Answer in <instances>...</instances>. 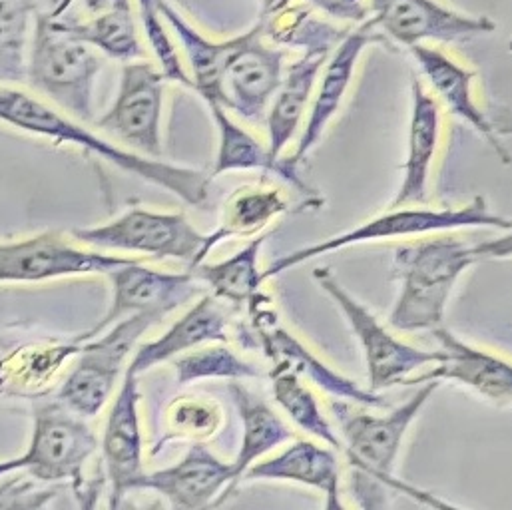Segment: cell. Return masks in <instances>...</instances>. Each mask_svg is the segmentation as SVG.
Instances as JSON below:
<instances>
[{"mask_svg": "<svg viewBox=\"0 0 512 510\" xmlns=\"http://www.w3.org/2000/svg\"><path fill=\"white\" fill-rule=\"evenodd\" d=\"M36 12L34 0H0V86L26 82Z\"/></svg>", "mask_w": 512, "mask_h": 510, "instance_id": "obj_32", "label": "cell"}, {"mask_svg": "<svg viewBox=\"0 0 512 510\" xmlns=\"http://www.w3.org/2000/svg\"><path fill=\"white\" fill-rule=\"evenodd\" d=\"M254 337L271 363H283L293 369L301 379L311 381L323 393L331 395L335 401H347L371 409H387V401L371 391L363 389L355 381L333 371L325 361H321L309 347H305L295 335H291L279 321L277 313L269 305V297L261 293L256 301L248 305Z\"/></svg>", "mask_w": 512, "mask_h": 510, "instance_id": "obj_15", "label": "cell"}, {"mask_svg": "<svg viewBox=\"0 0 512 510\" xmlns=\"http://www.w3.org/2000/svg\"><path fill=\"white\" fill-rule=\"evenodd\" d=\"M228 339V313L222 307V301L208 293L202 295L160 337L138 345L126 369L140 377L142 373L192 349L210 343H226Z\"/></svg>", "mask_w": 512, "mask_h": 510, "instance_id": "obj_22", "label": "cell"}, {"mask_svg": "<svg viewBox=\"0 0 512 510\" xmlns=\"http://www.w3.org/2000/svg\"><path fill=\"white\" fill-rule=\"evenodd\" d=\"M166 82V74L148 58L122 64L116 98L94 124L128 150L148 158H162Z\"/></svg>", "mask_w": 512, "mask_h": 510, "instance_id": "obj_11", "label": "cell"}, {"mask_svg": "<svg viewBox=\"0 0 512 510\" xmlns=\"http://www.w3.org/2000/svg\"><path fill=\"white\" fill-rule=\"evenodd\" d=\"M259 2H261V16L275 14L283 8H287L289 4H293V0H259Z\"/></svg>", "mask_w": 512, "mask_h": 510, "instance_id": "obj_39", "label": "cell"}, {"mask_svg": "<svg viewBox=\"0 0 512 510\" xmlns=\"http://www.w3.org/2000/svg\"><path fill=\"white\" fill-rule=\"evenodd\" d=\"M373 26L407 50L427 42H459L495 32L485 14H467L441 0H369Z\"/></svg>", "mask_w": 512, "mask_h": 510, "instance_id": "obj_13", "label": "cell"}, {"mask_svg": "<svg viewBox=\"0 0 512 510\" xmlns=\"http://www.w3.org/2000/svg\"><path fill=\"white\" fill-rule=\"evenodd\" d=\"M465 228H491V230H512V220L491 212L487 200L483 196H475L469 204L461 208H443V210H429V208H393L381 216H375L357 228L323 240L319 244L301 248L297 252L281 255L279 259L271 261L269 267L263 271V279L277 277L283 271H289L313 257L331 254L337 250H345L357 244L367 242H381L393 238H415L439 232H455Z\"/></svg>", "mask_w": 512, "mask_h": 510, "instance_id": "obj_5", "label": "cell"}, {"mask_svg": "<svg viewBox=\"0 0 512 510\" xmlns=\"http://www.w3.org/2000/svg\"><path fill=\"white\" fill-rule=\"evenodd\" d=\"M88 14H102L110 10H132V0H80Z\"/></svg>", "mask_w": 512, "mask_h": 510, "instance_id": "obj_38", "label": "cell"}, {"mask_svg": "<svg viewBox=\"0 0 512 510\" xmlns=\"http://www.w3.org/2000/svg\"><path fill=\"white\" fill-rule=\"evenodd\" d=\"M154 321V317L142 313L128 315L98 335L82 341L80 359L62 383L58 399L84 419L100 415L124 373L128 355H134L142 335L154 325Z\"/></svg>", "mask_w": 512, "mask_h": 510, "instance_id": "obj_9", "label": "cell"}, {"mask_svg": "<svg viewBox=\"0 0 512 510\" xmlns=\"http://www.w3.org/2000/svg\"><path fill=\"white\" fill-rule=\"evenodd\" d=\"M501 136H512V114H503L499 120H493Z\"/></svg>", "mask_w": 512, "mask_h": 510, "instance_id": "obj_40", "label": "cell"}, {"mask_svg": "<svg viewBox=\"0 0 512 510\" xmlns=\"http://www.w3.org/2000/svg\"><path fill=\"white\" fill-rule=\"evenodd\" d=\"M289 200L277 188L244 186L224 202L220 226L208 234L210 252L232 238H256L277 218L287 214Z\"/></svg>", "mask_w": 512, "mask_h": 510, "instance_id": "obj_29", "label": "cell"}, {"mask_svg": "<svg viewBox=\"0 0 512 510\" xmlns=\"http://www.w3.org/2000/svg\"><path fill=\"white\" fill-rule=\"evenodd\" d=\"M138 375L124 371V381L112 401L100 451L110 485V507L118 509L122 499L136 491V483L146 473L142 467V417H140Z\"/></svg>", "mask_w": 512, "mask_h": 510, "instance_id": "obj_17", "label": "cell"}, {"mask_svg": "<svg viewBox=\"0 0 512 510\" xmlns=\"http://www.w3.org/2000/svg\"><path fill=\"white\" fill-rule=\"evenodd\" d=\"M381 40H383V34L373 26L371 20L359 24V28L345 32V36L335 46V50L331 52V56L327 58L319 74V80L307 110L303 132L297 140L293 156H289L291 164L299 166L309 156V152L317 146L329 122L339 114V108L347 96V90L351 86L361 54L371 42H381Z\"/></svg>", "mask_w": 512, "mask_h": 510, "instance_id": "obj_18", "label": "cell"}, {"mask_svg": "<svg viewBox=\"0 0 512 510\" xmlns=\"http://www.w3.org/2000/svg\"><path fill=\"white\" fill-rule=\"evenodd\" d=\"M228 391L242 421V445L238 457L232 461L238 487L252 465L293 439V431L261 397L238 379L228 383Z\"/></svg>", "mask_w": 512, "mask_h": 510, "instance_id": "obj_27", "label": "cell"}, {"mask_svg": "<svg viewBox=\"0 0 512 510\" xmlns=\"http://www.w3.org/2000/svg\"><path fill=\"white\" fill-rule=\"evenodd\" d=\"M409 52L447 110L479 132L505 164H511V154L501 142V134L475 100L473 82L477 74L431 44H417Z\"/></svg>", "mask_w": 512, "mask_h": 510, "instance_id": "obj_21", "label": "cell"}, {"mask_svg": "<svg viewBox=\"0 0 512 510\" xmlns=\"http://www.w3.org/2000/svg\"><path fill=\"white\" fill-rule=\"evenodd\" d=\"M267 236L250 238V242L234 255L216 263H198L192 267L202 285H208L214 297L232 305H250L263 293V271L259 254Z\"/></svg>", "mask_w": 512, "mask_h": 510, "instance_id": "obj_30", "label": "cell"}, {"mask_svg": "<svg viewBox=\"0 0 512 510\" xmlns=\"http://www.w3.org/2000/svg\"><path fill=\"white\" fill-rule=\"evenodd\" d=\"M285 50L271 42L261 20L228 38L220 76V106L248 122H259L283 80Z\"/></svg>", "mask_w": 512, "mask_h": 510, "instance_id": "obj_10", "label": "cell"}, {"mask_svg": "<svg viewBox=\"0 0 512 510\" xmlns=\"http://www.w3.org/2000/svg\"><path fill=\"white\" fill-rule=\"evenodd\" d=\"M106 277L112 283L110 309L90 331H86L78 339V343L98 335L100 331L128 315L144 313L160 321L168 313L194 299L200 293L202 285L192 269L184 273L160 271L142 265L140 259L134 257L128 263L112 269Z\"/></svg>", "mask_w": 512, "mask_h": 510, "instance_id": "obj_14", "label": "cell"}, {"mask_svg": "<svg viewBox=\"0 0 512 510\" xmlns=\"http://www.w3.org/2000/svg\"><path fill=\"white\" fill-rule=\"evenodd\" d=\"M158 8L184 50L192 90L198 92L206 104H220V76L228 40L220 42L208 38L172 4V0H158Z\"/></svg>", "mask_w": 512, "mask_h": 510, "instance_id": "obj_28", "label": "cell"}, {"mask_svg": "<svg viewBox=\"0 0 512 510\" xmlns=\"http://www.w3.org/2000/svg\"><path fill=\"white\" fill-rule=\"evenodd\" d=\"M210 116L218 130V154L212 168V180L228 174V172H252L261 170L279 176L289 186L299 190L303 196L313 198V190L301 180L295 164L285 160H273L267 146H263L256 136H252L246 128L236 124L228 110L220 104H208Z\"/></svg>", "mask_w": 512, "mask_h": 510, "instance_id": "obj_25", "label": "cell"}, {"mask_svg": "<svg viewBox=\"0 0 512 510\" xmlns=\"http://www.w3.org/2000/svg\"><path fill=\"white\" fill-rule=\"evenodd\" d=\"M100 441L86 419L60 399L36 401L32 437L20 459V471L40 483H70L74 493L88 495L86 467L98 453Z\"/></svg>", "mask_w": 512, "mask_h": 510, "instance_id": "obj_6", "label": "cell"}, {"mask_svg": "<svg viewBox=\"0 0 512 510\" xmlns=\"http://www.w3.org/2000/svg\"><path fill=\"white\" fill-rule=\"evenodd\" d=\"M20 471V459H8V461H0V479L2 477H8L12 473H18Z\"/></svg>", "mask_w": 512, "mask_h": 510, "instance_id": "obj_41", "label": "cell"}, {"mask_svg": "<svg viewBox=\"0 0 512 510\" xmlns=\"http://www.w3.org/2000/svg\"><path fill=\"white\" fill-rule=\"evenodd\" d=\"M132 257L76 246L58 232L0 244V283H42L76 275H108Z\"/></svg>", "mask_w": 512, "mask_h": 510, "instance_id": "obj_12", "label": "cell"}, {"mask_svg": "<svg viewBox=\"0 0 512 510\" xmlns=\"http://www.w3.org/2000/svg\"><path fill=\"white\" fill-rule=\"evenodd\" d=\"M337 44L323 42L305 46L303 54L285 68L283 80L265 114L267 150L273 160H281L283 150L297 134L309 110L319 74Z\"/></svg>", "mask_w": 512, "mask_h": 510, "instance_id": "obj_20", "label": "cell"}, {"mask_svg": "<svg viewBox=\"0 0 512 510\" xmlns=\"http://www.w3.org/2000/svg\"><path fill=\"white\" fill-rule=\"evenodd\" d=\"M136 4H138L142 32H144L150 48L154 50L160 70L166 74L168 82H176V84H182L184 88L192 90L190 72L172 40L166 20L160 14L158 0H136Z\"/></svg>", "mask_w": 512, "mask_h": 510, "instance_id": "obj_34", "label": "cell"}, {"mask_svg": "<svg viewBox=\"0 0 512 510\" xmlns=\"http://www.w3.org/2000/svg\"><path fill=\"white\" fill-rule=\"evenodd\" d=\"M70 6L72 0H56L50 12L72 36L90 44L102 56L118 60L122 64L146 58L134 8L110 10L102 14H90L88 18H76L70 12Z\"/></svg>", "mask_w": 512, "mask_h": 510, "instance_id": "obj_26", "label": "cell"}, {"mask_svg": "<svg viewBox=\"0 0 512 510\" xmlns=\"http://www.w3.org/2000/svg\"><path fill=\"white\" fill-rule=\"evenodd\" d=\"M439 387L441 381H425L407 403L385 415L357 413L347 401H335L331 405L341 429V453L351 467L353 495L363 509L385 507L387 493H403L419 503L435 507L443 505L395 477V463L407 431Z\"/></svg>", "mask_w": 512, "mask_h": 510, "instance_id": "obj_2", "label": "cell"}, {"mask_svg": "<svg viewBox=\"0 0 512 510\" xmlns=\"http://www.w3.org/2000/svg\"><path fill=\"white\" fill-rule=\"evenodd\" d=\"M509 52H512V40L509 42Z\"/></svg>", "mask_w": 512, "mask_h": 510, "instance_id": "obj_42", "label": "cell"}, {"mask_svg": "<svg viewBox=\"0 0 512 510\" xmlns=\"http://www.w3.org/2000/svg\"><path fill=\"white\" fill-rule=\"evenodd\" d=\"M244 481L295 483L319 491L329 510H343L341 471L335 453L313 441H293L281 453L261 459L248 469Z\"/></svg>", "mask_w": 512, "mask_h": 510, "instance_id": "obj_23", "label": "cell"}, {"mask_svg": "<svg viewBox=\"0 0 512 510\" xmlns=\"http://www.w3.org/2000/svg\"><path fill=\"white\" fill-rule=\"evenodd\" d=\"M475 261L473 248L451 236L397 248L393 267L399 295L389 323L407 333L441 327L459 277Z\"/></svg>", "mask_w": 512, "mask_h": 510, "instance_id": "obj_3", "label": "cell"}, {"mask_svg": "<svg viewBox=\"0 0 512 510\" xmlns=\"http://www.w3.org/2000/svg\"><path fill=\"white\" fill-rule=\"evenodd\" d=\"M178 385H190L204 379H228V381H244L257 379L261 373L256 365L248 363L232 349L210 343L198 349H192L174 361Z\"/></svg>", "mask_w": 512, "mask_h": 510, "instance_id": "obj_33", "label": "cell"}, {"mask_svg": "<svg viewBox=\"0 0 512 510\" xmlns=\"http://www.w3.org/2000/svg\"><path fill=\"white\" fill-rule=\"evenodd\" d=\"M0 124L46 138L54 144H68L86 154H94L120 172L158 186L190 206H204L208 202L212 176H206L202 170L162 162L160 158H148L128 148H120L68 118L64 112H58L14 86H0Z\"/></svg>", "mask_w": 512, "mask_h": 510, "instance_id": "obj_1", "label": "cell"}, {"mask_svg": "<svg viewBox=\"0 0 512 510\" xmlns=\"http://www.w3.org/2000/svg\"><path fill=\"white\" fill-rule=\"evenodd\" d=\"M136 491H152L174 509H206L224 503L236 491L234 463L222 461L204 443H194L176 465L144 473Z\"/></svg>", "mask_w": 512, "mask_h": 510, "instance_id": "obj_16", "label": "cell"}, {"mask_svg": "<svg viewBox=\"0 0 512 510\" xmlns=\"http://www.w3.org/2000/svg\"><path fill=\"white\" fill-rule=\"evenodd\" d=\"M104 56L72 36L56 16L36 12L26 82L66 114L94 122V86Z\"/></svg>", "mask_w": 512, "mask_h": 510, "instance_id": "obj_4", "label": "cell"}, {"mask_svg": "<svg viewBox=\"0 0 512 510\" xmlns=\"http://www.w3.org/2000/svg\"><path fill=\"white\" fill-rule=\"evenodd\" d=\"M473 255L475 259H509L512 257V230L497 240L473 246Z\"/></svg>", "mask_w": 512, "mask_h": 510, "instance_id": "obj_37", "label": "cell"}, {"mask_svg": "<svg viewBox=\"0 0 512 510\" xmlns=\"http://www.w3.org/2000/svg\"><path fill=\"white\" fill-rule=\"evenodd\" d=\"M271 393L279 409L299 427L303 433L319 439L327 447L341 451L343 443L335 427L329 423L321 411L319 401L313 391L303 383V379L283 363H271L269 369Z\"/></svg>", "mask_w": 512, "mask_h": 510, "instance_id": "obj_31", "label": "cell"}, {"mask_svg": "<svg viewBox=\"0 0 512 510\" xmlns=\"http://www.w3.org/2000/svg\"><path fill=\"white\" fill-rule=\"evenodd\" d=\"M441 140V106L425 90L421 80H411V118L407 136V158L403 164V182L391 208L411 206L427 200L431 168Z\"/></svg>", "mask_w": 512, "mask_h": 510, "instance_id": "obj_24", "label": "cell"}, {"mask_svg": "<svg viewBox=\"0 0 512 510\" xmlns=\"http://www.w3.org/2000/svg\"><path fill=\"white\" fill-rule=\"evenodd\" d=\"M313 279L339 307L351 327V333L359 341L371 391L379 393L395 385H403L407 377L443 361L441 349L425 351L391 335L379 319L339 283L329 267L313 269Z\"/></svg>", "mask_w": 512, "mask_h": 510, "instance_id": "obj_8", "label": "cell"}, {"mask_svg": "<svg viewBox=\"0 0 512 510\" xmlns=\"http://www.w3.org/2000/svg\"><path fill=\"white\" fill-rule=\"evenodd\" d=\"M443 361L431 365L425 373L411 375L403 385H421L425 381H453L483 399L497 405H512V363L485 349H479L443 325L433 331Z\"/></svg>", "mask_w": 512, "mask_h": 510, "instance_id": "obj_19", "label": "cell"}, {"mask_svg": "<svg viewBox=\"0 0 512 510\" xmlns=\"http://www.w3.org/2000/svg\"><path fill=\"white\" fill-rule=\"evenodd\" d=\"M305 2L311 8L319 10L321 14L339 22L363 24L371 16L369 0H305Z\"/></svg>", "mask_w": 512, "mask_h": 510, "instance_id": "obj_36", "label": "cell"}, {"mask_svg": "<svg viewBox=\"0 0 512 510\" xmlns=\"http://www.w3.org/2000/svg\"><path fill=\"white\" fill-rule=\"evenodd\" d=\"M174 429L182 437L206 439L220 427V411L216 405L206 401H182L174 407Z\"/></svg>", "mask_w": 512, "mask_h": 510, "instance_id": "obj_35", "label": "cell"}, {"mask_svg": "<svg viewBox=\"0 0 512 510\" xmlns=\"http://www.w3.org/2000/svg\"><path fill=\"white\" fill-rule=\"evenodd\" d=\"M70 236L78 244L100 252L176 259L188 263L190 269L210 255L208 234H202L180 212L132 208L108 224L78 228Z\"/></svg>", "mask_w": 512, "mask_h": 510, "instance_id": "obj_7", "label": "cell"}]
</instances>
